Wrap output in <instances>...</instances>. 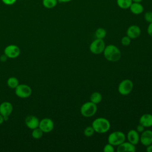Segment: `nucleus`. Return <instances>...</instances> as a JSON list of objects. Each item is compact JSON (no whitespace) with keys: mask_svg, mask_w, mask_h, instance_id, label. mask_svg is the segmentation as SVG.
<instances>
[{"mask_svg":"<svg viewBox=\"0 0 152 152\" xmlns=\"http://www.w3.org/2000/svg\"><path fill=\"white\" fill-rule=\"evenodd\" d=\"M103 53L105 59L110 62H117L121 58V50L113 45H109L105 46Z\"/></svg>","mask_w":152,"mask_h":152,"instance_id":"obj_1","label":"nucleus"},{"mask_svg":"<svg viewBox=\"0 0 152 152\" xmlns=\"http://www.w3.org/2000/svg\"><path fill=\"white\" fill-rule=\"evenodd\" d=\"M95 132L103 134L107 132L110 128V122L104 118H97L95 119L91 125Z\"/></svg>","mask_w":152,"mask_h":152,"instance_id":"obj_2","label":"nucleus"},{"mask_svg":"<svg viewBox=\"0 0 152 152\" xmlns=\"http://www.w3.org/2000/svg\"><path fill=\"white\" fill-rule=\"evenodd\" d=\"M97 110V104L90 101L82 104L80 108V113L83 116L89 118L94 115Z\"/></svg>","mask_w":152,"mask_h":152,"instance_id":"obj_3","label":"nucleus"},{"mask_svg":"<svg viewBox=\"0 0 152 152\" xmlns=\"http://www.w3.org/2000/svg\"><path fill=\"white\" fill-rule=\"evenodd\" d=\"M125 134L120 131H116L110 134L107 138L108 143L113 146H118L125 141Z\"/></svg>","mask_w":152,"mask_h":152,"instance_id":"obj_4","label":"nucleus"},{"mask_svg":"<svg viewBox=\"0 0 152 152\" xmlns=\"http://www.w3.org/2000/svg\"><path fill=\"white\" fill-rule=\"evenodd\" d=\"M134 84L132 81L129 79H125L122 80L118 85V91L122 96L129 94L132 90Z\"/></svg>","mask_w":152,"mask_h":152,"instance_id":"obj_5","label":"nucleus"},{"mask_svg":"<svg viewBox=\"0 0 152 152\" xmlns=\"http://www.w3.org/2000/svg\"><path fill=\"white\" fill-rule=\"evenodd\" d=\"M105 46V43L103 39H96L91 43L89 49L92 53L99 55L103 52Z\"/></svg>","mask_w":152,"mask_h":152,"instance_id":"obj_6","label":"nucleus"},{"mask_svg":"<svg viewBox=\"0 0 152 152\" xmlns=\"http://www.w3.org/2000/svg\"><path fill=\"white\" fill-rule=\"evenodd\" d=\"M31 93V87L26 84H18L15 88V94L20 98H27L30 96Z\"/></svg>","mask_w":152,"mask_h":152,"instance_id":"obj_7","label":"nucleus"},{"mask_svg":"<svg viewBox=\"0 0 152 152\" xmlns=\"http://www.w3.org/2000/svg\"><path fill=\"white\" fill-rule=\"evenodd\" d=\"M12 109V105L9 102H4L0 104V114L3 116L4 121L8 119V117L11 114Z\"/></svg>","mask_w":152,"mask_h":152,"instance_id":"obj_8","label":"nucleus"},{"mask_svg":"<svg viewBox=\"0 0 152 152\" xmlns=\"http://www.w3.org/2000/svg\"><path fill=\"white\" fill-rule=\"evenodd\" d=\"M4 54L9 58H16L20 54V49L17 45H10L5 48Z\"/></svg>","mask_w":152,"mask_h":152,"instance_id":"obj_9","label":"nucleus"},{"mask_svg":"<svg viewBox=\"0 0 152 152\" xmlns=\"http://www.w3.org/2000/svg\"><path fill=\"white\" fill-rule=\"evenodd\" d=\"M39 128H40L43 132L48 133L52 131L54 128L53 121L50 118H43L40 121Z\"/></svg>","mask_w":152,"mask_h":152,"instance_id":"obj_10","label":"nucleus"},{"mask_svg":"<svg viewBox=\"0 0 152 152\" xmlns=\"http://www.w3.org/2000/svg\"><path fill=\"white\" fill-rule=\"evenodd\" d=\"M140 141L144 146L152 144V131L147 129L142 132L140 137Z\"/></svg>","mask_w":152,"mask_h":152,"instance_id":"obj_11","label":"nucleus"},{"mask_svg":"<svg viewBox=\"0 0 152 152\" xmlns=\"http://www.w3.org/2000/svg\"><path fill=\"white\" fill-rule=\"evenodd\" d=\"M141 34V28L137 25L130 26L126 30V36L131 39H134L138 37Z\"/></svg>","mask_w":152,"mask_h":152,"instance_id":"obj_12","label":"nucleus"},{"mask_svg":"<svg viewBox=\"0 0 152 152\" xmlns=\"http://www.w3.org/2000/svg\"><path fill=\"white\" fill-rule=\"evenodd\" d=\"M39 122L40 121L39 119L33 115H29L25 119V124L26 126L32 130L39 127Z\"/></svg>","mask_w":152,"mask_h":152,"instance_id":"obj_13","label":"nucleus"},{"mask_svg":"<svg viewBox=\"0 0 152 152\" xmlns=\"http://www.w3.org/2000/svg\"><path fill=\"white\" fill-rule=\"evenodd\" d=\"M136 150L135 145L132 144V143L128 142H123L117 147L118 152H134Z\"/></svg>","mask_w":152,"mask_h":152,"instance_id":"obj_14","label":"nucleus"},{"mask_svg":"<svg viewBox=\"0 0 152 152\" xmlns=\"http://www.w3.org/2000/svg\"><path fill=\"white\" fill-rule=\"evenodd\" d=\"M127 139L128 141L134 145H137L140 141V135L135 129H131L127 133Z\"/></svg>","mask_w":152,"mask_h":152,"instance_id":"obj_15","label":"nucleus"},{"mask_svg":"<svg viewBox=\"0 0 152 152\" xmlns=\"http://www.w3.org/2000/svg\"><path fill=\"white\" fill-rule=\"evenodd\" d=\"M139 123L145 128L152 126V115L150 113L143 114L139 119Z\"/></svg>","mask_w":152,"mask_h":152,"instance_id":"obj_16","label":"nucleus"},{"mask_svg":"<svg viewBox=\"0 0 152 152\" xmlns=\"http://www.w3.org/2000/svg\"><path fill=\"white\" fill-rule=\"evenodd\" d=\"M129 9L130 11L135 15H139L144 11V7L140 2H132Z\"/></svg>","mask_w":152,"mask_h":152,"instance_id":"obj_17","label":"nucleus"},{"mask_svg":"<svg viewBox=\"0 0 152 152\" xmlns=\"http://www.w3.org/2000/svg\"><path fill=\"white\" fill-rule=\"evenodd\" d=\"M132 3V0H116L118 6L123 10L129 8Z\"/></svg>","mask_w":152,"mask_h":152,"instance_id":"obj_18","label":"nucleus"},{"mask_svg":"<svg viewBox=\"0 0 152 152\" xmlns=\"http://www.w3.org/2000/svg\"><path fill=\"white\" fill-rule=\"evenodd\" d=\"M90 100L91 102H92L93 103L97 104L102 101V96L99 92L95 91V92H93L91 94V96L90 97Z\"/></svg>","mask_w":152,"mask_h":152,"instance_id":"obj_19","label":"nucleus"},{"mask_svg":"<svg viewBox=\"0 0 152 152\" xmlns=\"http://www.w3.org/2000/svg\"><path fill=\"white\" fill-rule=\"evenodd\" d=\"M58 2V0H42L43 7L48 9L53 8L56 6Z\"/></svg>","mask_w":152,"mask_h":152,"instance_id":"obj_20","label":"nucleus"},{"mask_svg":"<svg viewBox=\"0 0 152 152\" xmlns=\"http://www.w3.org/2000/svg\"><path fill=\"white\" fill-rule=\"evenodd\" d=\"M7 86L11 88H15L19 84L18 80L14 77H11L7 80Z\"/></svg>","mask_w":152,"mask_h":152,"instance_id":"obj_21","label":"nucleus"},{"mask_svg":"<svg viewBox=\"0 0 152 152\" xmlns=\"http://www.w3.org/2000/svg\"><path fill=\"white\" fill-rule=\"evenodd\" d=\"M106 30L102 27L98 28L95 31V36L97 39H103L106 36Z\"/></svg>","mask_w":152,"mask_h":152,"instance_id":"obj_22","label":"nucleus"},{"mask_svg":"<svg viewBox=\"0 0 152 152\" xmlns=\"http://www.w3.org/2000/svg\"><path fill=\"white\" fill-rule=\"evenodd\" d=\"M43 132L38 127L33 129L31 132V136L34 139H40L43 136Z\"/></svg>","mask_w":152,"mask_h":152,"instance_id":"obj_23","label":"nucleus"},{"mask_svg":"<svg viewBox=\"0 0 152 152\" xmlns=\"http://www.w3.org/2000/svg\"><path fill=\"white\" fill-rule=\"evenodd\" d=\"M94 130L93 129V128L92 127V126H87L84 131H83V133H84V135L87 137H90L91 136H92L93 134H94Z\"/></svg>","mask_w":152,"mask_h":152,"instance_id":"obj_24","label":"nucleus"},{"mask_svg":"<svg viewBox=\"0 0 152 152\" xmlns=\"http://www.w3.org/2000/svg\"><path fill=\"white\" fill-rule=\"evenodd\" d=\"M144 20L148 22V23H151L152 22V11H148L145 12L144 15Z\"/></svg>","mask_w":152,"mask_h":152,"instance_id":"obj_25","label":"nucleus"},{"mask_svg":"<svg viewBox=\"0 0 152 152\" xmlns=\"http://www.w3.org/2000/svg\"><path fill=\"white\" fill-rule=\"evenodd\" d=\"M103 151L104 152H114L115 151V148L113 147V145L107 143L106 144L103 148Z\"/></svg>","mask_w":152,"mask_h":152,"instance_id":"obj_26","label":"nucleus"},{"mask_svg":"<svg viewBox=\"0 0 152 152\" xmlns=\"http://www.w3.org/2000/svg\"><path fill=\"white\" fill-rule=\"evenodd\" d=\"M131 39L128 36H125L121 39V43L124 46H128L131 43Z\"/></svg>","mask_w":152,"mask_h":152,"instance_id":"obj_27","label":"nucleus"},{"mask_svg":"<svg viewBox=\"0 0 152 152\" xmlns=\"http://www.w3.org/2000/svg\"><path fill=\"white\" fill-rule=\"evenodd\" d=\"M1 1L4 4L7 5H12L14 4L17 1V0H1Z\"/></svg>","mask_w":152,"mask_h":152,"instance_id":"obj_28","label":"nucleus"},{"mask_svg":"<svg viewBox=\"0 0 152 152\" xmlns=\"http://www.w3.org/2000/svg\"><path fill=\"white\" fill-rule=\"evenodd\" d=\"M147 33L149 36L152 37V22L150 23L148 27H147Z\"/></svg>","mask_w":152,"mask_h":152,"instance_id":"obj_29","label":"nucleus"},{"mask_svg":"<svg viewBox=\"0 0 152 152\" xmlns=\"http://www.w3.org/2000/svg\"><path fill=\"white\" fill-rule=\"evenodd\" d=\"M144 126L142 125H141V124H139V125H137V131L138 132H140V133H141L142 132H143L144 131Z\"/></svg>","mask_w":152,"mask_h":152,"instance_id":"obj_30","label":"nucleus"},{"mask_svg":"<svg viewBox=\"0 0 152 152\" xmlns=\"http://www.w3.org/2000/svg\"><path fill=\"white\" fill-rule=\"evenodd\" d=\"M7 58H8V57H7L5 54H4V55H2L1 56V57H0V60H1V62H5V61H7Z\"/></svg>","mask_w":152,"mask_h":152,"instance_id":"obj_31","label":"nucleus"},{"mask_svg":"<svg viewBox=\"0 0 152 152\" xmlns=\"http://www.w3.org/2000/svg\"><path fill=\"white\" fill-rule=\"evenodd\" d=\"M147 148H146V151H148V152H152V144L146 146Z\"/></svg>","mask_w":152,"mask_h":152,"instance_id":"obj_32","label":"nucleus"},{"mask_svg":"<svg viewBox=\"0 0 152 152\" xmlns=\"http://www.w3.org/2000/svg\"><path fill=\"white\" fill-rule=\"evenodd\" d=\"M72 1V0H58V2H70V1Z\"/></svg>","mask_w":152,"mask_h":152,"instance_id":"obj_33","label":"nucleus"},{"mask_svg":"<svg viewBox=\"0 0 152 152\" xmlns=\"http://www.w3.org/2000/svg\"><path fill=\"white\" fill-rule=\"evenodd\" d=\"M4 121V118H3V116L0 114V125H1V124L3 123Z\"/></svg>","mask_w":152,"mask_h":152,"instance_id":"obj_34","label":"nucleus"},{"mask_svg":"<svg viewBox=\"0 0 152 152\" xmlns=\"http://www.w3.org/2000/svg\"><path fill=\"white\" fill-rule=\"evenodd\" d=\"M143 0H132V2H142Z\"/></svg>","mask_w":152,"mask_h":152,"instance_id":"obj_35","label":"nucleus"}]
</instances>
